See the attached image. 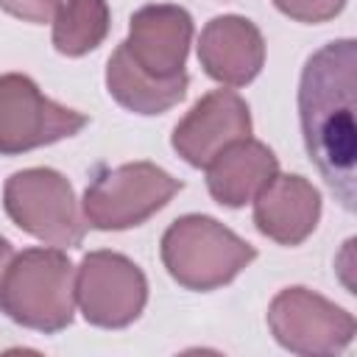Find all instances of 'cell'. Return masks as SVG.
<instances>
[{
  "instance_id": "obj_1",
  "label": "cell",
  "mask_w": 357,
  "mask_h": 357,
  "mask_svg": "<svg viewBox=\"0 0 357 357\" xmlns=\"http://www.w3.org/2000/svg\"><path fill=\"white\" fill-rule=\"evenodd\" d=\"M301 137L326 187L354 212L357 201V42L335 39L315 50L298 84Z\"/></svg>"
},
{
  "instance_id": "obj_2",
  "label": "cell",
  "mask_w": 357,
  "mask_h": 357,
  "mask_svg": "<svg viewBox=\"0 0 357 357\" xmlns=\"http://www.w3.org/2000/svg\"><path fill=\"white\" fill-rule=\"evenodd\" d=\"M0 312L25 329L56 335L75 318V265L61 248L14 254L0 282Z\"/></svg>"
},
{
  "instance_id": "obj_3",
  "label": "cell",
  "mask_w": 357,
  "mask_h": 357,
  "mask_svg": "<svg viewBox=\"0 0 357 357\" xmlns=\"http://www.w3.org/2000/svg\"><path fill=\"white\" fill-rule=\"evenodd\" d=\"M159 254L173 282L209 293L237 279L254 262L257 248L209 215H181L165 229Z\"/></svg>"
},
{
  "instance_id": "obj_4",
  "label": "cell",
  "mask_w": 357,
  "mask_h": 357,
  "mask_svg": "<svg viewBox=\"0 0 357 357\" xmlns=\"http://www.w3.org/2000/svg\"><path fill=\"white\" fill-rule=\"evenodd\" d=\"M3 209L17 229L53 248H78L86 220L78 209L75 190L53 167H25L6 178Z\"/></svg>"
},
{
  "instance_id": "obj_5",
  "label": "cell",
  "mask_w": 357,
  "mask_h": 357,
  "mask_svg": "<svg viewBox=\"0 0 357 357\" xmlns=\"http://www.w3.org/2000/svg\"><path fill=\"white\" fill-rule=\"evenodd\" d=\"M184 181L173 178L153 162H126L112 170H100L84 192L81 212L92 229L123 231L142 226L159 209H165Z\"/></svg>"
},
{
  "instance_id": "obj_6",
  "label": "cell",
  "mask_w": 357,
  "mask_h": 357,
  "mask_svg": "<svg viewBox=\"0 0 357 357\" xmlns=\"http://www.w3.org/2000/svg\"><path fill=\"white\" fill-rule=\"evenodd\" d=\"M89 117L50 100L22 73L0 75V156H20L33 148L75 137Z\"/></svg>"
},
{
  "instance_id": "obj_7",
  "label": "cell",
  "mask_w": 357,
  "mask_h": 357,
  "mask_svg": "<svg viewBox=\"0 0 357 357\" xmlns=\"http://www.w3.org/2000/svg\"><path fill=\"white\" fill-rule=\"evenodd\" d=\"M268 329L293 354H340L357 332L351 312L310 287H284L268 304Z\"/></svg>"
},
{
  "instance_id": "obj_8",
  "label": "cell",
  "mask_w": 357,
  "mask_h": 357,
  "mask_svg": "<svg viewBox=\"0 0 357 357\" xmlns=\"http://www.w3.org/2000/svg\"><path fill=\"white\" fill-rule=\"evenodd\" d=\"M75 304L86 324L123 329L134 324L148 304V279L142 268L117 251H89L75 268Z\"/></svg>"
},
{
  "instance_id": "obj_9",
  "label": "cell",
  "mask_w": 357,
  "mask_h": 357,
  "mask_svg": "<svg viewBox=\"0 0 357 357\" xmlns=\"http://www.w3.org/2000/svg\"><path fill=\"white\" fill-rule=\"evenodd\" d=\"M251 137L248 103L231 89H212L173 128V151L192 167H206L226 145Z\"/></svg>"
},
{
  "instance_id": "obj_10",
  "label": "cell",
  "mask_w": 357,
  "mask_h": 357,
  "mask_svg": "<svg viewBox=\"0 0 357 357\" xmlns=\"http://www.w3.org/2000/svg\"><path fill=\"white\" fill-rule=\"evenodd\" d=\"M128 56L153 78L184 75L187 53L192 45V17L173 3H151L131 14L128 39L123 42Z\"/></svg>"
},
{
  "instance_id": "obj_11",
  "label": "cell",
  "mask_w": 357,
  "mask_h": 357,
  "mask_svg": "<svg viewBox=\"0 0 357 357\" xmlns=\"http://www.w3.org/2000/svg\"><path fill=\"white\" fill-rule=\"evenodd\" d=\"M198 61L212 81L223 86H245L265 64V39L248 17L220 14L201 31Z\"/></svg>"
},
{
  "instance_id": "obj_12",
  "label": "cell",
  "mask_w": 357,
  "mask_h": 357,
  "mask_svg": "<svg viewBox=\"0 0 357 357\" xmlns=\"http://www.w3.org/2000/svg\"><path fill=\"white\" fill-rule=\"evenodd\" d=\"M321 220V192L298 173H276L254 198V226L279 245H301Z\"/></svg>"
},
{
  "instance_id": "obj_13",
  "label": "cell",
  "mask_w": 357,
  "mask_h": 357,
  "mask_svg": "<svg viewBox=\"0 0 357 357\" xmlns=\"http://www.w3.org/2000/svg\"><path fill=\"white\" fill-rule=\"evenodd\" d=\"M279 173L276 153L259 139H237L206 165L209 195L229 209L245 206Z\"/></svg>"
},
{
  "instance_id": "obj_14",
  "label": "cell",
  "mask_w": 357,
  "mask_h": 357,
  "mask_svg": "<svg viewBox=\"0 0 357 357\" xmlns=\"http://www.w3.org/2000/svg\"><path fill=\"white\" fill-rule=\"evenodd\" d=\"M187 73L178 78H153L145 70L137 67V61L128 56L126 45L120 42L114 47V53L109 56L106 64V89L109 95L128 112L134 114H165L167 109H173L184 95H187Z\"/></svg>"
},
{
  "instance_id": "obj_15",
  "label": "cell",
  "mask_w": 357,
  "mask_h": 357,
  "mask_svg": "<svg viewBox=\"0 0 357 357\" xmlns=\"http://www.w3.org/2000/svg\"><path fill=\"white\" fill-rule=\"evenodd\" d=\"M112 25L106 0H64L53 17V47L61 56L78 59L95 50Z\"/></svg>"
},
{
  "instance_id": "obj_16",
  "label": "cell",
  "mask_w": 357,
  "mask_h": 357,
  "mask_svg": "<svg viewBox=\"0 0 357 357\" xmlns=\"http://www.w3.org/2000/svg\"><path fill=\"white\" fill-rule=\"evenodd\" d=\"M273 6L296 20V22H326V20H335L343 8H346V0H273Z\"/></svg>"
},
{
  "instance_id": "obj_17",
  "label": "cell",
  "mask_w": 357,
  "mask_h": 357,
  "mask_svg": "<svg viewBox=\"0 0 357 357\" xmlns=\"http://www.w3.org/2000/svg\"><path fill=\"white\" fill-rule=\"evenodd\" d=\"M0 8L22 22H50L59 11V0H0Z\"/></svg>"
},
{
  "instance_id": "obj_18",
  "label": "cell",
  "mask_w": 357,
  "mask_h": 357,
  "mask_svg": "<svg viewBox=\"0 0 357 357\" xmlns=\"http://www.w3.org/2000/svg\"><path fill=\"white\" fill-rule=\"evenodd\" d=\"M11 259H14V245L6 237H0V282H3V273H6Z\"/></svg>"
}]
</instances>
